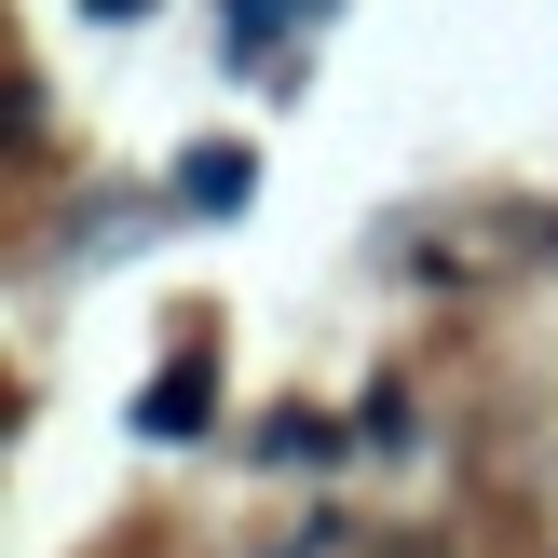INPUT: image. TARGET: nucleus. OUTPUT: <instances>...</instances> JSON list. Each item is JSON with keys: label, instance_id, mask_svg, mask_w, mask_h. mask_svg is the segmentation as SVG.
<instances>
[{"label": "nucleus", "instance_id": "obj_2", "mask_svg": "<svg viewBox=\"0 0 558 558\" xmlns=\"http://www.w3.org/2000/svg\"><path fill=\"white\" fill-rule=\"evenodd\" d=\"M314 14H341V0H232L218 27H232V54H245V69H272V54H287V27H314Z\"/></svg>", "mask_w": 558, "mask_h": 558}, {"label": "nucleus", "instance_id": "obj_1", "mask_svg": "<svg viewBox=\"0 0 558 558\" xmlns=\"http://www.w3.org/2000/svg\"><path fill=\"white\" fill-rule=\"evenodd\" d=\"M245 191H259V150H232V136H218V150H191V163H178V205H191V218H232Z\"/></svg>", "mask_w": 558, "mask_h": 558}, {"label": "nucleus", "instance_id": "obj_5", "mask_svg": "<svg viewBox=\"0 0 558 558\" xmlns=\"http://www.w3.org/2000/svg\"><path fill=\"white\" fill-rule=\"evenodd\" d=\"M82 14H96V27H136V14H150V0H82Z\"/></svg>", "mask_w": 558, "mask_h": 558}, {"label": "nucleus", "instance_id": "obj_3", "mask_svg": "<svg viewBox=\"0 0 558 558\" xmlns=\"http://www.w3.org/2000/svg\"><path fill=\"white\" fill-rule=\"evenodd\" d=\"M136 423H150V436H191V423H205V354H178V368L150 381V409H136Z\"/></svg>", "mask_w": 558, "mask_h": 558}, {"label": "nucleus", "instance_id": "obj_4", "mask_svg": "<svg viewBox=\"0 0 558 558\" xmlns=\"http://www.w3.org/2000/svg\"><path fill=\"white\" fill-rule=\"evenodd\" d=\"M259 450H272V463H327V450H341V423H314V409H287V423H272Z\"/></svg>", "mask_w": 558, "mask_h": 558}]
</instances>
